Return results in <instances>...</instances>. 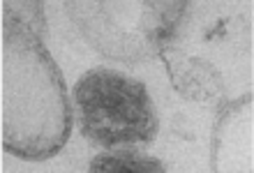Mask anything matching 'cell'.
Returning a JSON list of instances; mask_svg holds the SVG:
<instances>
[{"label":"cell","instance_id":"1","mask_svg":"<svg viewBox=\"0 0 254 173\" xmlns=\"http://www.w3.org/2000/svg\"><path fill=\"white\" fill-rule=\"evenodd\" d=\"M74 97L81 111L83 136L102 146L150 141L157 132L146 86L129 76L109 69L88 72L74 88Z\"/></svg>","mask_w":254,"mask_h":173},{"label":"cell","instance_id":"2","mask_svg":"<svg viewBox=\"0 0 254 173\" xmlns=\"http://www.w3.org/2000/svg\"><path fill=\"white\" fill-rule=\"evenodd\" d=\"M183 62L188 65L185 69L169 65V74L181 72V79H174L178 93H183L185 97H194V100H206V97L217 93L220 81H217V74L213 67L196 58H183Z\"/></svg>","mask_w":254,"mask_h":173},{"label":"cell","instance_id":"3","mask_svg":"<svg viewBox=\"0 0 254 173\" xmlns=\"http://www.w3.org/2000/svg\"><path fill=\"white\" fill-rule=\"evenodd\" d=\"M90 171H141V173H160L164 171L157 160L143 157V155L134 153V150H114V153L97 155L90 162Z\"/></svg>","mask_w":254,"mask_h":173}]
</instances>
